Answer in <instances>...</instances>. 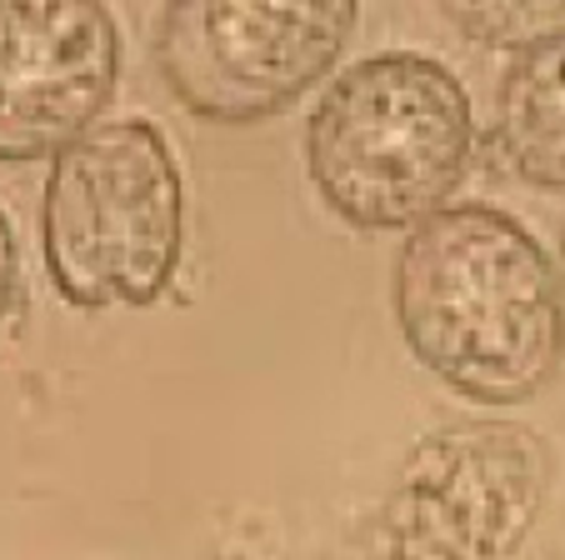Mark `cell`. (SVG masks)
<instances>
[{
  "label": "cell",
  "instance_id": "cell-1",
  "mask_svg": "<svg viewBox=\"0 0 565 560\" xmlns=\"http://www.w3.org/2000/svg\"><path fill=\"white\" fill-rule=\"evenodd\" d=\"M395 320L411 356L480 405H515L565 360L561 275L495 205H440L395 255Z\"/></svg>",
  "mask_w": 565,
  "mask_h": 560
},
{
  "label": "cell",
  "instance_id": "cell-2",
  "mask_svg": "<svg viewBox=\"0 0 565 560\" xmlns=\"http://www.w3.org/2000/svg\"><path fill=\"white\" fill-rule=\"evenodd\" d=\"M476 150L460 75L420 51H381L341 71L306 120V170L355 231H401L456 196Z\"/></svg>",
  "mask_w": 565,
  "mask_h": 560
},
{
  "label": "cell",
  "instance_id": "cell-3",
  "mask_svg": "<svg viewBox=\"0 0 565 560\" xmlns=\"http://www.w3.org/2000/svg\"><path fill=\"white\" fill-rule=\"evenodd\" d=\"M181 170L156 120L90 126L51 156L41 251L71 306H156L181 265Z\"/></svg>",
  "mask_w": 565,
  "mask_h": 560
},
{
  "label": "cell",
  "instance_id": "cell-4",
  "mask_svg": "<svg viewBox=\"0 0 565 560\" xmlns=\"http://www.w3.org/2000/svg\"><path fill=\"white\" fill-rule=\"evenodd\" d=\"M551 445L521 421L420 435L381 506L385 560H511L551 496Z\"/></svg>",
  "mask_w": 565,
  "mask_h": 560
},
{
  "label": "cell",
  "instance_id": "cell-5",
  "mask_svg": "<svg viewBox=\"0 0 565 560\" xmlns=\"http://www.w3.org/2000/svg\"><path fill=\"white\" fill-rule=\"evenodd\" d=\"M351 31L355 0H175L156 55L185 110L250 126L326 81Z\"/></svg>",
  "mask_w": 565,
  "mask_h": 560
},
{
  "label": "cell",
  "instance_id": "cell-6",
  "mask_svg": "<svg viewBox=\"0 0 565 560\" xmlns=\"http://www.w3.org/2000/svg\"><path fill=\"white\" fill-rule=\"evenodd\" d=\"M120 25L90 0H0V160L61 156L110 106Z\"/></svg>",
  "mask_w": 565,
  "mask_h": 560
},
{
  "label": "cell",
  "instance_id": "cell-7",
  "mask_svg": "<svg viewBox=\"0 0 565 560\" xmlns=\"http://www.w3.org/2000/svg\"><path fill=\"white\" fill-rule=\"evenodd\" d=\"M505 160L545 191H565V25L515 45L495 91Z\"/></svg>",
  "mask_w": 565,
  "mask_h": 560
},
{
  "label": "cell",
  "instance_id": "cell-8",
  "mask_svg": "<svg viewBox=\"0 0 565 560\" xmlns=\"http://www.w3.org/2000/svg\"><path fill=\"white\" fill-rule=\"evenodd\" d=\"M15 300H21V245H15L11 215L0 211V330L15 316Z\"/></svg>",
  "mask_w": 565,
  "mask_h": 560
},
{
  "label": "cell",
  "instance_id": "cell-9",
  "mask_svg": "<svg viewBox=\"0 0 565 560\" xmlns=\"http://www.w3.org/2000/svg\"><path fill=\"white\" fill-rule=\"evenodd\" d=\"M561 281H565V235H561Z\"/></svg>",
  "mask_w": 565,
  "mask_h": 560
}]
</instances>
